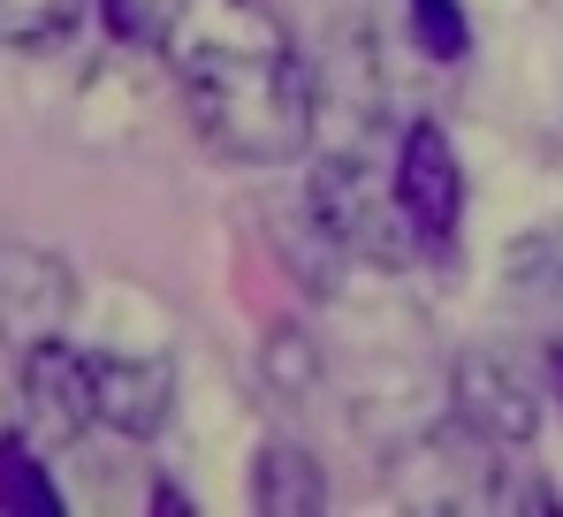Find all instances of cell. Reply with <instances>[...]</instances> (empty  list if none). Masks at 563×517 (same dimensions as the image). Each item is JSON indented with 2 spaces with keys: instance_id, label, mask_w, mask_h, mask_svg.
<instances>
[{
  "instance_id": "6da1fadb",
  "label": "cell",
  "mask_w": 563,
  "mask_h": 517,
  "mask_svg": "<svg viewBox=\"0 0 563 517\" xmlns=\"http://www.w3.org/2000/svg\"><path fill=\"white\" fill-rule=\"evenodd\" d=\"M161 38H168L190 122L206 130L213 153L252 168L305 153L312 85L267 0H168Z\"/></svg>"
},
{
  "instance_id": "7a4b0ae2",
  "label": "cell",
  "mask_w": 563,
  "mask_h": 517,
  "mask_svg": "<svg viewBox=\"0 0 563 517\" xmlns=\"http://www.w3.org/2000/svg\"><path fill=\"white\" fill-rule=\"evenodd\" d=\"M312 221H320V237H335L351 258H374V266H404V258L427 244L411 229L396 183L380 190L358 161H328V168L312 175Z\"/></svg>"
},
{
  "instance_id": "3957f363",
  "label": "cell",
  "mask_w": 563,
  "mask_h": 517,
  "mask_svg": "<svg viewBox=\"0 0 563 517\" xmlns=\"http://www.w3.org/2000/svg\"><path fill=\"white\" fill-rule=\"evenodd\" d=\"M396 198H404V213L427 244H450L457 206H465V175H457V153L434 122H411L404 153H396Z\"/></svg>"
},
{
  "instance_id": "277c9868",
  "label": "cell",
  "mask_w": 563,
  "mask_h": 517,
  "mask_svg": "<svg viewBox=\"0 0 563 517\" xmlns=\"http://www.w3.org/2000/svg\"><path fill=\"white\" fill-rule=\"evenodd\" d=\"M457 419L487 441H533L541 427V396L526 373H510L503 350H465L457 365Z\"/></svg>"
},
{
  "instance_id": "5b68a950",
  "label": "cell",
  "mask_w": 563,
  "mask_h": 517,
  "mask_svg": "<svg viewBox=\"0 0 563 517\" xmlns=\"http://www.w3.org/2000/svg\"><path fill=\"white\" fill-rule=\"evenodd\" d=\"M168 404H176L168 358H92V411H99V427L145 441V433H161Z\"/></svg>"
},
{
  "instance_id": "8992f818",
  "label": "cell",
  "mask_w": 563,
  "mask_h": 517,
  "mask_svg": "<svg viewBox=\"0 0 563 517\" xmlns=\"http://www.w3.org/2000/svg\"><path fill=\"white\" fill-rule=\"evenodd\" d=\"M23 396H31V419L46 427V441H77L92 411V358H69L62 343H31L23 365Z\"/></svg>"
},
{
  "instance_id": "52a82bcc",
  "label": "cell",
  "mask_w": 563,
  "mask_h": 517,
  "mask_svg": "<svg viewBox=\"0 0 563 517\" xmlns=\"http://www.w3.org/2000/svg\"><path fill=\"white\" fill-rule=\"evenodd\" d=\"M252 495H260L267 517H312L328 503V480H320V464L297 441H267L260 449V472H252Z\"/></svg>"
},
{
  "instance_id": "ba28073f",
  "label": "cell",
  "mask_w": 563,
  "mask_h": 517,
  "mask_svg": "<svg viewBox=\"0 0 563 517\" xmlns=\"http://www.w3.org/2000/svg\"><path fill=\"white\" fill-rule=\"evenodd\" d=\"M0 510L15 517H62V495L46 480V464L31 457L23 433H0Z\"/></svg>"
},
{
  "instance_id": "9c48e42d",
  "label": "cell",
  "mask_w": 563,
  "mask_h": 517,
  "mask_svg": "<svg viewBox=\"0 0 563 517\" xmlns=\"http://www.w3.org/2000/svg\"><path fill=\"white\" fill-rule=\"evenodd\" d=\"M85 0H0V46H54L69 38Z\"/></svg>"
},
{
  "instance_id": "30bf717a",
  "label": "cell",
  "mask_w": 563,
  "mask_h": 517,
  "mask_svg": "<svg viewBox=\"0 0 563 517\" xmlns=\"http://www.w3.org/2000/svg\"><path fill=\"white\" fill-rule=\"evenodd\" d=\"M411 31L434 62H465V15L457 0H411Z\"/></svg>"
},
{
  "instance_id": "8fae6325",
  "label": "cell",
  "mask_w": 563,
  "mask_h": 517,
  "mask_svg": "<svg viewBox=\"0 0 563 517\" xmlns=\"http://www.w3.org/2000/svg\"><path fill=\"white\" fill-rule=\"evenodd\" d=\"M153 510H161V517H176V510H190V503L176 495V487H168V480H161V487H153Z\"/></svg>"
}]
</instances>
